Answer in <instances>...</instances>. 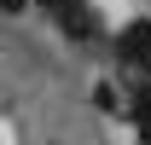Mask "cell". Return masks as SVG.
I'll use <instances>...</instances> for the list:
<instances>
[{
    "instance_id": "obj_1",
    "label": "cell",
    "mask_w": 151,
    "mask_h": 145,
    "mask_svg": "<svg viewBox=\"0 0 151 145\" xmlns=\"http://www.w3.org/2000/svg\"><path fill=\"white\" fill-rule=\"evenodd\" d=\"M116 58H128V64H145L151 58V18H134L122 35H116Z\"/></svg>"
},
{
    "instance_id": "obj_5",
    "label": "cell",
    "mask_w": 151,
    "mask_h": 145,
    "mask_svg": "<svg viewBox=\"0 0 151 145\" xmlns=\"http://www.w3.org/2000/svg\"><path fill=\"white\" fill-rule=\"evenodd\" d=\"M23 6H29V0H0V12H23Z\"/></svg>"
},
{
    "instance_id": "obj_4",
    "label": "cell",
    "mask_w": 151,
    "mask_h": 145,
    "mask_svg": "<svg viewBox=\"0 0 151 145\" xmlns=\"http://www.w3.org/2000/svg\"><path fill=\"white\" fill-rule=\"evenodd\" d=\"M41 6H47V12H52V18H58V12H70L76 0H41Z\"/></svg>"
},
{
    "instance_id": "obj_3",
    "label": "cell",
    "mask_w": 151,
    "mask_h": 145,
    "mask_svg": "<svg viewBox=\"0 0 151 145\" xmlns=\"http://www.w3.org/2000/svg\"><path fill=\"white\" fill-rule=\"evenodd\" d=\"M134 116H139V122H151V81L139 87V105H134Z\"/></svg>"
},
{
    "instance_id": "obj_2",
    "label": "cell",
    "mask_w": 151,
    "mask_h": 145,
    "mask_svg": "<svg viewBox=\"0 0 151 145\" xmlns=\"http://www.w3.org/2000/svg\"><path fill=\"white\" fill-rule=\"evenodd\" d=\"M93 105H99V110H116L122 99H116V87H105V81H99V87H93Z\"/></svg>"
}]
</instances>
